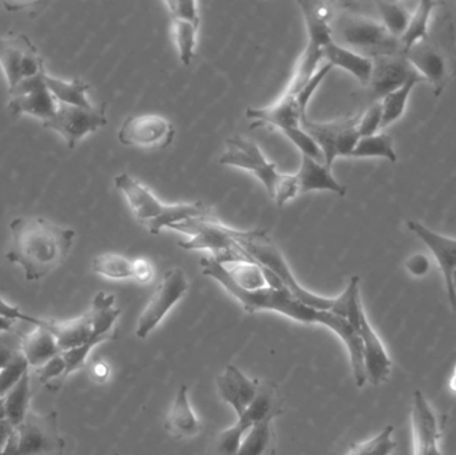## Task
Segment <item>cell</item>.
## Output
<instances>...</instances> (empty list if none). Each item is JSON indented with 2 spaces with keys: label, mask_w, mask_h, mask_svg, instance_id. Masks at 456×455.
<instances>
[{
  "label": "cell",
  "mask_w": 456,
  "mask_h": 455,
  "mask_svg": "<svg viewBox=\"0 0 456 455\" xmlns=\"http://www.w3.org/2000/svg\"><path fill=\"white\" fill-rule=\"evenodd\" d=\"M154 267L150 264L147 259L138 258L134 259L133 261V280H135L136 282L142 283V285H146V283H150L154 278Z\"/></svg>",
  "instance_id": "43"
},
{
  "label": "cell",
  "mask_w": 456,
  "mask_h": 455,
  "mask_svg": "<svg viewBox=\"0 0 456 455\" xmlns=\"http://www.w3.org/2000/svg\"><path fill=\"white\" fill-rule=\"evenodd\" d=\"M233 282L244 290L254 291L267 288L262 266L255 262H231L222 264Z\"/></svg>",
  "instance_id": "32"
},
{
  "label": "cell",
  "mask_w": 456,
  "mask_h": 455,
  "mask_svg": "<svg viewBox=\"0 0 456 455\" xmlns=\"http://www.w3.org/2000/svg\"><path fill=\"white\" fill-rule=\"evenodd\" d=\"M378 12L380 15V23L393 37L401 39L409 26L411 13L402 3L377 2Z\"/></svg>",
  "instance_id": "34"
},
{
  "label": "cell",
  "mask_w": 456,
  "mask_h": 455,
  "mask_svg": "<svg viewBox=\"0 0 456 455\" xmlns=\"http://www.w3.org/2000/svg\"><path fill=\"white\" fill-rule=\"evenodd\" d=\"M200 267L206 277L213 278L216 282L221 283L227 293L238 299L243 309L249 314L257 312H275L305 325L326 326L330 330L337 333L350 354L351 370H353L356 386L363 387L367 384L361 337L347 320L334 313L307 306L297 297L292 296L286 288H273L267 286L259 290H244L233 282L226 269L211 256L200 261Z\"/></svg>",
  "instance_id": "1"
},
{
  "label": "cell",
  "mask_w": 456,
  "mask_h": 455,
  "mask_svg": "<svg viewBox=\"0 0 456 455\" xmlns=\"http://www.w3.org/2000/svg\"><path fill=\"white\" fill-rule=\"evenodd\" d=\"M165 429L176 440H190L198 437L202 432V424L190 405L189 389L186 385L179 387L178 394L171 403Z\"/></svg>",
  "instance_id": "24"
},
{
  "label": "cell",
  "mask_w": 456,
  "mask_h": 455,
  "mask_svg": "<svg viewBox=\"0 0 456 455\" xmlns=\"http://www.w3.org/2000/svg\"><path fill=\"white\" fill-rule=\"evenodd\" d=\"M359 118L361 117L356 115L326 123L314 122L308 119L307 115L302 118V128L318 144L327 167L332 168L337 158H351L361 139L356 128Z\"/></svg>",
  "instance_id": "13"
},
{
  "label": "cell",
  "mask_w": 456,
  "mask_h": 455,
  "mask_svg": "<svg viewBox=\"0 0 456 455\" xmlns=\"http://www.w3.org/2000/svg\"><path fill=\"white\" fill-rule=\"evenodd\" d=\"M11 248L7 261L23 270L28 282L47 277L63 264L77 232L40 216H18L10 223Z\"/></svg>",
  "instance_id": "2"
},
{
  "label": "cell",
  "mask_w": 456,
  "mask_h": 455,
  "mask_svg": "<svg viewBox=\"0 0 456 455\" xmlns=\"http://www.w3.org/2000/svg\"><path fill=\"white\" fill-rule=\"evenodd\" d=\"M93 272L109 280L133 278V261L119 254H102L93 261Z\"/></svg>",
  "instance_id": "35"
},
{
  "label": "cell",
  "mask_w": 456,
  "mask_h": 455,
  "mask_svg": "<svg viewBox=\"0 0 456 455\" xmlns=\"http://www.w3.org/2000/svg\"><path fill=\"white\" fill-rule=\"evenodd\" d=\"M45 83L48 90L53 93L59 104L66 106L82 107V109H94V104L88 99L90 85L82 79L63 80L45 74Z\"/></svg>",
  "instance_id": "27"
},
{
  "label": "cell",
  "mask_w": 456,
  "mask_h": 455,
  "mask_svg": "<svg viewBox=\"0 0 456 455\" xmlns=\"http://www.w3.org/2000/svg\"><path fill=\"white\" fill-rule=\"evenodd\" d=\"M351 158H385L391 163H396L398 160L393 138L385 133L359 139Z\"/></svg>",
  "instance_id": "31"
},
{
  "label": "cell",
  "mask_w": 456,
  "mask_h": 455,
  "mask_svg": "<svg viewBox=\"0 0 456 455\" xmlns=\"http://www.w3.org/2000/svg\"><path fill=\"white\" fill-rule=\"evenodd\" d=\"M430 259L423 254H415L410 256L406 262V269L412 277L423 278L428 272H430Z\"/></svg>",
  "instance_id": "44"
},
{
  "label": "cell",
  "mask_w": 456,
  "mask_h": 455,
  "mask_svg": "<svg viewBox=\"0 0 456 455\" xmlns=\"http://www.w3.org/2000/svg\"><path fill=\"white\" fill-rule=\"evenodd\" d=\"M345 293L347 296L345 318L356 329L361 337L367 382L372 386H379L390 378L393 361L367 320L366 313L362 306L359 277L351 278Z\"/></svg>",
  "instance_id": "8"
},
{
  "label": "cell",
  "mask_w": 456,
  "mask_h": 455,
  "mask_svg": "<svg viewBox=\"0 0 456 455\" xmlns=\"http://www.w3.org/2000/svg\"><path fill=\"white\" fill-rule=\"evenodd\" d=\"M297 192L305 194L310 191H331L339 197H345L347 189L335 179L331 168L313 158L302 155L299 171L294 174Z\"/></svg>",
  "instance_id": "23"
},
{
  "label": "cell",
  "mask_w": 456,
  "mask_h": 455,
  "mask_svg": "<svg viewBox=\"0 0 456 455\" xmlns=\"http://www.w3.org/2000/svg\"><path fill=\"white\" fill-rule=\"evenodd\" d=\"M170 12L171 20H187L192 23L200 24V10H198L197 2H179V0H171L165 3Z\"/></svg>",
  "instance_id": "40"
},
{
  "label": "cell",
  "mask_w": 456,
  "mask_h": 455,
  "mask_svg": "<svg viewBox=\"0 0 456 455\" xmlns=\"http://www.w3.org/2000/svg\"><path fill=\"white\" fill-rule=\"evenodd\" d=\"M323 61L331 64L332 67H339V69L350 72L354 77L361 82L362 85H366V87L369 85L370 79H371L372 66H374L371 59L347 50V48L337 45L332 40L324 47Z\"/></svg>",
  "instance_id": "26"
},
{
  "label": "cell",
  "mask_w": 456,
  "mask_h": 455,
  "mask_svg": "<svg viewBox=\"0 0 456 455\" xmlns=\"http://www.w3.org/2000/svg\"><path fill=\"white\" fill-rule=\"evenodd\" d=\"M450 390L456 394V366L454 373H452V379H450Z\"/></svg>",
  "instance_id": "49"
},
{
  "label": "cell",
  "mask_w": 456,
  "mask_h": 455,
  "mask_svg": "<svg viewBox=\"0 0 456 455\" xmlns=\"http://www.w3.org/2000/svg\"><path fill=\"white\" fill-rule=\"evenodd\" d=\"M394 433H395V427L388 425L375 437L354 445L346 455H391L398 446L394 440Z\"/></svg>",
  "instance_id": "37"
},
{
  "label": "cell",
  "mask_w": 456,
  "mask_h": 455,
  "mask_svg": "<svg viewBox=\"0 0 456 455\" xmlns=\"http://www.w3.org/2000/svg\"><path fill=\"white\" fill-rule=\"evenodd\" d=\"M418 83L422 82L420 80H410L406 85H402L394 93H388L380 101L383 109L382 128L388 127V126L393 125L403 117L407 102H409L410 95H411L412 90Z\"/></svg>",
  "instance_id": "33"
},
{
  "label": "cell",
  "mask_w": 456,
  "mask_h": 455,
  "mask_svg": "<svg viewBox=\"0 0 456 455\" xmlns=\"http://www.w3.org/2000/svg\"><path fill=\"white\" fill-rule=\"evenodd\" d=\"M0 69L8 91L24 80L45 74V61L39 50L27 35L20 32H8L0 37Z\"/></svg>",
  "instance_id": "12"
},
{
  "label": "cell",
  "mask_w": 456,
  "mask_h": 455,
  "mask_svg": "<svg viewBox=\"0 0 456 455\" xmlns=\"http://www.w3.org/2000/svg\"><path fill=\"white\" fill-rule=\"evenodd\" d=\"M383 109L382 103L374 102L371 106L367 109V111L359 118L358 133L361 138L366 136H372L378 134V131L382 128Z\"/></svg>",
  "instance_id": "39"
},
{
  "label": "cell",
  "mask_w": 456,
  "mask_h": 455,
  "mask_svg": "<svg viewBox=\"0 0 456 455\" xmlns=\"http://www.w3.org/2000/svg\"><path fill=\"white\" fill-rule=\"evenodd\" d=\"M404 56L425 82L431 85L436 96L441 95L446 87L447 72H449L447 56L444 55V51L436 43H431L430 39H426L412 45L404 53Z\"/></svg>",
  "instance_id": "20"
},
{
  "label": "cell",
  "mask_w": 456,
  "mask_h": 455,
  "mask_svg": "<svg viewBox=\"0 0 456 455\" xmlns=\"http://www.w3.org/2000/svg\"><path fill=\"white\" fill-rule=\"evenodd\" d=\"M35 370H37V379L43 385H50L53 381H58V379L66 378V362H64L61 354L53 358V360L48 361L47 363L35 369Z\"/></svg>",
  "instance_id": "41"
},
{
  "label": "cell",
  "mask_w": 456,
  "mask_h": 455,
  "mask_svg": "<svg viewBox=\"0 0 456 455\" xmlns=\"http://www.w3.org/2000/svg\"><path fill=\"white\" fill-rule=\"evenodd\" d=\"M283 410V398L279 387L271 381H259L254 402L239 417L233 427L216 437L210 455H235L244 435L254 425L273 421L276 417L281 416Z\"/></svg>",
  "instance_id": "10"
},
{
  "label": "cell",
  "mask_w": 456,
  "mask_h": 455,
  "mask_svg": "<svg viewBox=\"0 0 456 455\" xmlns=\"http://www.w3.org/2000/svg\"><path fill=\"white\" fill-rule=\"evenodd\" d=\"M439 3L430 2V0H423L418 4L417 10L411 13L409 26L406 32L401 37L402 45H403L404 53L412 45L428 39V26H430L431 15H433L434 8L438 7Z\"/></svg>",
  "instance_id": "30"
},
{
  "label": "cell",
  "mask_w": 456,
  "mask_h": 455,
  "mask_svg": "<svg viewBox=\"0 0 456 455\" xmlns=\"http://www.w3.org/2000/svg\"><path fill=\"white\" fill-rule=\"evenodd\" d=\"M15 427L7 421V419H0V455L4 451L11 435H12Z\"/></svg>",
  "instance_id": "45"
},
{
  "label": "cell",
  "mask_w": 456,
  "mask_h": 455,
  "mask_svg": "<svg viewBox=\"0 0 456 455\" xmlns=\"http://www.w3.org/2000/svg\"><path fill=\"white\" fill-rule=\"evenodd\" d=\"M226 146V151L219 158V163L244 168L254 174L278 206L286 205L299 194L295 175L279 173L275 163L268 162L254 142L243 136H232L227 139Z\"/></svg>",
  "instance_id": "6"
},
{
  "label": "cell",
  "mask_w": 456,
  "mask_h": 455,
  "mask_svg": "<svg viewBox=\"0 0 456 455\" xmlns=\"http://www.w3.org/2000/svg\"><path fill=\"white\" fill-rule=\"evenodd\" d=\"M276 435L273 421L254 425L244 435L235 455H275Z\"/></svg>",
  "instance_id": "29"
},
{
  "label": "cell",
  "mask_w": 456,
  "mask_h": 455,
  "mask_svg": "<svg viewBox=\"0 0 456 455\" xmlns=\"http://www.w3.org/2000/svg\"><path fill=\"white\" fill-rule=\"evenodd\" d=\"M19 349H12L4 342L0 341V370L5 368L12 361L13 355Z\"/></svg>",
  "instance_id": "46"
},
{
  "label": "cell",
  "mask_w": 456,
  "mask_h": 455,
  "mask_svg": "<svg viewBox=\"0 0 456 455\" xmlns=\"http://www.w3.org/2000/svg\"><path fill=\"white\" fill-rule=\"evenodd\" d=\"M372 63L374 66H372L371 79L367 87L374 102L382 101L386 95L398 90L410 80L425 82L417 69L407 61L404 53L380 56V58L372 59Z\"/></svg>",
  "instance_id": "18"
},
{
  "label": "cell",
  "mask_w": 456,
  "mask_h": 455,
  "mask_svg": "<svg viewBox=\"0 0 456 455\" xmlns=\"http://www.w3.org/2000/svg\"><path fill=\"white\" fill-rule=\"evenodd\" d=\"M48 322L45 326H37L20 341V352L28 362L29 369L40 368L61 354L55 337L48 329Z\"/></svg>",
  "instance_id": "25"
},
{
  "label": "cell",
  "mask_w": 456,
  "mask_h": 455,
  "mask_svg": "<svg viewBox=\"0 0 456 455\" xmlns=\"http://www.w3.org/2000/svg\"><path fill=\"white\" fill-rule=\"evenodd\" d=\"M411 427L414 455H444L441 451V425L420 390L412 395Z\"/></svg>",
  "instance_id": "19"
},
{
  "label": "cell",
  "mask_w": 456,
  "mask_h": 455,
  "mask_svg": "<svg viewBox=\"0 0 456 455\" xmlns=\"http://www.w3.org/2000/svg\"><path fill=\"white\" fill-rule=\"evenodd\" d=\"M305 115L300 111L295 96L287 93H283L273 106L263 109L248 107L246 110V117L252 120V128L265 125L279 128L300 150L302 155L324 163V157L318 144L302 128V118Z\"/></svg>",
  "instance_id": "9"
},
{
  "label": "cell",
  "mask_w": 456,
  "mask_h": 455,
  "mask_svg": "<svg viewBox=\"0 0 456 455\" xmlns=\"http://www.w3.org/2000/svg\"><path fill=\"white\" fill-rule=\"evenodd\" d=\"M175 127L167 118L144 114L128 117L118 131L120 143L142 149H166L175 138Z\"/></svg>",
  "instance_id": "16"
},
{
  "label": "cell",
  "mask_w": 456,
  "mask_h": 455,
  "mask_svg": "<svg viewBox=\"0 0 456 455\" xmlns=\"http://www.w3.org/2000/svg\"><path fill=\"white\" fill-rule=\"evenodd\" d=\"M0 317L8 318V320L15 321V322H27L35 326V328L37 326H45L48 322V321L40 320V318L34 317V315L26 314L19 307L7 304L2 298H0Z\"/></svg>",
  "instance_id": "42"
},
{
  "label": "cell",
  "mask_w": 456,
  "mask_h": 455,
  "mask_svg": "<svg viewBox=\"0 0 456 455\" xmlns=\"http://www.w3.org/2000/svg\"><path fill=\"white\" fill-rule=\"evenodd\" d=\"M187 290H189V280L183 270L179 267L168 270L155 288L146 309L139 317L136 337L146 339L162 322L167 313L181 301Z\"/></svg>",
  "instance_id": "14"
},
{
  "label": "cell",
  "mask_w": 456,
  "mask_h": 455,
  "mask_svg": "<svg viewBox=\"0 0 456 455\" xmlns=\"http://www.w3.org/2000/svg\"><path fill=\"white\" fill-rule=\"evenodd\" d=\"M42 125L58 133L66 142L67 147L74 150L85 136L107 125L106 104L94 109L59 104L55 115Z\"/></svg>",
  "instance_id": "15"
},
{
  "label": "cell",
  "mask_w": 456,
  "mask_h": 455,
  "mask_svg": "<svg viewBox=\"0 0 456 455\" xmlns=\"http://www.w3.org/2000/svg\"><path fill=\"white\" fill-rule=\"evenodd\" d=\"M15 321L8 320V318L0 317V334L3 333H10L12 331L13 325H15Z\"/></svg>",
  "instance_id": "48"
},
{
  "label": "cell",
  "mask_w": 456,
  "mask_h": 455,
  "mask_svg": "<svg viewBox=\"0 0 456 455\" xmlns=\"http://www.w3.org/2000/svg\"><path fill=\"white\" fill-rule=\"evenodd\" d=\"M63 451L55 411L37 414L31 410L23 424L13 429L2 455H61Z\"/></svg>",
  "instance_id": "11"
},
{
  "label": "cell",
  "mask_w": 456,
  "mask_h": 455,
  "mask_svg": "<svg viewBox=\"0 0 456 455\" xmlns=\"http://www.w3.org/2000/svg\"><path fill=\"white\" fill-rule=\"evenodd\" d=\"M200 24L187 20H173L174 39L178 47L179 59L184 66H190L195 56L197 35Z\"/></svg>",
  "instance_id": "36"
},
{
  "label": "cell",
  "mask_w": 456,
  "mask_h": 455,
  "mask_svg": "<svg viewBox=\"0 0 456 455\" xmlns=\"http://www.w3.org/2000/svg\"><path fill=\"white\" fill-rule=\"evenodd\" d=\"M110 376V368L107 363L104 362H98L94 365L93 368V377L94 379H96V381H106L107 378H109Z\"/></svg>",
  "instance_id": "47"
},
{
  "label": "cell",
  "mask_w": 456,
  "mask_h": 455,
  "mask_svg": "<svg viewBox=\"0 0 456 455\" xmlns=\"http://www.w3.org/2000/svg\"><path fill=\"white\" fill-rule=\"evenodd\" d=\"M407 227H409L410 232H414L428 246V250L436 256L439 269H441L442 275H444L450 305L452 306L454 297H452V275L456 272V240L438 234V232H433L420 222L409 221L407 222Z\"/></svg>",
  "instance_id": "21"
},
{
  "label": "cell",
  "mask_w": 456,
  "mask_h": 455,
  "mask_svg": "<svg viewBox=\"0 0 456 455\" xmlns=\"http://www.w3.org/2000/svg\"><path fill=\"white\" fill-rule=\"evenodd\" d=\"M331 37L337 45L369 59L404 53L401 39L393 37L380 21L353 12L334 13Z\"/></svg>",
  "instance_id": "4"
},
{
  "label": "cell",
  "mask_w": 456,
  "mask_h": 455,
  "mask_svg": "<svg viewBox=\"0 0 456 455\" xmlns=\"http://www.w3.org/2000/svg\"><path fill=\"white\" fill-rule=\"evenodd\" d=\"M305 27H307L308 40L302 56L297 64L291 82L287 85V95H297L308 80L318 71V66L323 61V50L330 42H332L331 21L334 10L329 3L323 2H297Z\"/></svg>",
  "instance_id": "7"
},
{
  "label": "cell",
  "mask_w": 456,
  "mask_h": 455,
  "mask_svg": "<svg viewBox=\"0 0 456 455\" xmlns=\"http://www.w3.org/2000/svg\"><path fill=\"white\" fill-rule=\"evenodd\" d=\"M219 397L230 405L236 416H241L254 402L259 387V379H249L236 366L227 365L216 378Z\"/></svg>",
  "instance_id": "22"
},
{
  "label": "cell",
  "mask_w": 456,
  "mask_h": 455,
  "mask_svg": "<svg viewBox=\"0 0 456 455\" xmlns=\"http://www.w3.org/2000/svg\"><path fill=\"white\" fill-rule=\"evenodd\" d=\"M114 184L127 199L139 224L146 227L150 234H160L179 222L195 218H213V207L203 202L165 205L146 186L127 173L118 174Z\"/></svg>",
  "instance_id": "3"
},
{
  "label": "cell",
  "mask_w": 456,
  "mask_h": 455,
  "mask_svg": "<svg viewBox=\"0 0 456 455\" xmlns=\"http://www.w3.org/2000/svg\"><path fill=\"white\" fill-rule=\"evenodd\" d=\"M233 240L251 256L255 264L276 275L286 286L287 290L303 304L314 307V309L323 310V312H335L338 305L337 298H324V297L316 296V294L303 288L295 280L289 264L273 240L268 237L267 232H260V230H251V232L235 230Z\"/></svg>",
  "instance_id": "5"
},
{
  "label": "cell",
  "mask_w": 456,
  "mask_h": 455,
  "mask_svg": "<svg viewBox=\"0 0 456 455\" xmlns=\"http://www.w3.org/2000/svg\"><path fill=\"white\" fill-rule=\"evenodd\" d=\"M3 400L5 418L13 427H20L28 416L31 406V374H26Z\"/></svg>",
  "instance_id": "28"
},
{
  "label": "cell",
  "mask_w": 456,
  "mask_h": 455,
  "mask_svg": "<svg viewBox=\"0 0 456 455\" xmlns=\"http://www.w3.org/2000/svg\"><path fill=\"white\" fill-rule=\"evenodd\" d=\"M29 370L31 369H29L28 362L19 349L13 355L12 361L3 370H0V400L4 398L7 393L11 392Z\"/></svg>",
  "instance_id": "38"
},
{
  "label": "cell",
  "mask_w": 456,
  "mask_h": 455,
  "mask_svg": "<svg viewBox=\"0 0 456 455\" xmlns=\"http://www.w3.org/2000/svg\"><path fill=\"white\" fill-rule=\"evenodd\" d=\"M8 109L13 115H29L42 120V123L55 115L59 103L48 90L45 74L24 80L12 90L8 91Z\"/></svg>",
  "instance_id": "17"
}]
</instances>
